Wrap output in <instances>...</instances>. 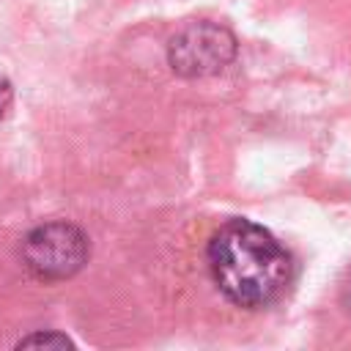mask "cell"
I'll return each instance as SVG.
<instances>
[{
    "mask_svg": "<svg viewBox=\"0 0 351 351\" xmlns=\"http://www.w3.org/2000/svg\"><path fill=\"white\" fill-rule=\"evenodd\" d=\"M90 255L88 236L71 222H44L22 241V261L41 282H60L74 277Z\"/></svg>",
    "mask_w": 351,
    "mask_h": 351,
    "instance_id": "7a4b0ae2",
    "label": "cell"
},
{
    "mask_svg": "<svg viewBox=\"0 0 351 351\" xmlns=\"http://www.w3.org/2000/svg\"><path fill=\"white\" fill-rule=\"evenodd\" d=\"M208 269L217 288L244 310L277 302L293 271L285 247L250 219H230L211 236Z\"/></svg>",
    "mask_w": 351,
    "mask_h": 351,
    "instance_id": "6da1fadb",
    "label": "cell"
},
{
    "mask_svg": "<svg viewBox=\"0 0 351 351\" xmlns=\"http://www.w3.org/2000/svg\"><path fill=\"white\" fill-rule=\"evenodd\" d=\"M16 348H74V343L58 332H36V335L22 337Z\"/></svg>",
    "mask_w": 351,
    "mask_h": 351,
    "instance_id": "277c9868",
    "label": "cell"
},
{
    "mask_svg": "<svg viewBox=\"0 0 351 351\" xmlns=\"http://www.w3.org/2000/svg\"><path fill=\"white\" fill-rule=\"evenodd\" d=\"M11 101H14V88H11V82L5 77H0V118L8 115Z\"/></svg>",
    "mask_w": 351,
    "mask_h": 351,
    "instance_id": "5b68a950",
    "label": "cell"
},
{
    "mask_svg": "<svg viewBox=\"0 0 351 351\" xmlns=\"http://www.w3.org/2000/svg\"><path fill=\"white\" fill-rule=\"evenodd\" d=\"M236 58V38L214 22H192L167 44V63L178 77L195 80L222 71Z\"/></svg>",
    "mask_w": 351,
    "mask_h": 351,
    "instance_id": "3957f363",
    "label": "cell"
},
{
    "mask_svg": "<svg viewBox=\"0 0 351 351\" xmlns=\"http://www.w3.org/2000/svg\"><path fill=\"white\" fill-rule=\"evenodd\" d=\"M346 304H348V310H351V280H348V285H346Z\"/></svg>",
    "mask_w": 351,
    "mask_h": 351,
    "instance_id": "8992f818",
    "label": "cell"
}]
</instances>
